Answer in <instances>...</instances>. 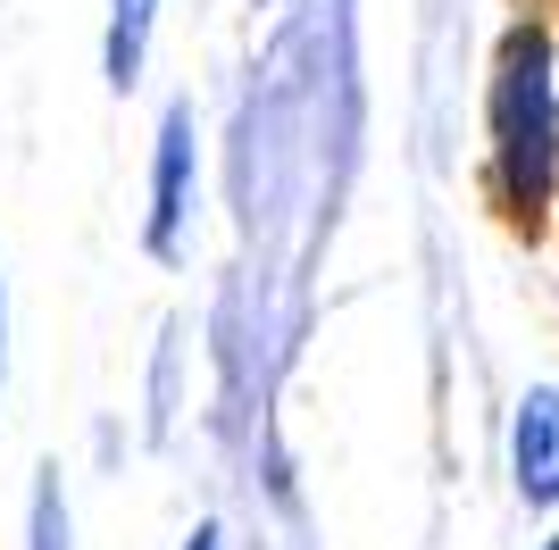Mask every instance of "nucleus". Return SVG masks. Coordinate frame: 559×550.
<instances>
[{"label": "nucleus", "mask_w": 559, "mask_h": 550, "mask_svg": "<svg viewBox=\"0 0 559 550\" xmlns=\"http://www.w3.org/2000/svg\"><path fill=\"white\" fill-rule=\"evenodd\" d=\"M192 192H201V117L192 100H167L159 109V151H151V217H142V251L176 267L192 234Z\"/></svg>", "instance_id": "f03ea898"}, {"label": "nucleus", "mask_w": 559, "mask_h": 550, "mask_svg": "<svg viewBox=\"0 0 559 550\" xmlns=\"http://www.w3.org/2000/svg\"><path fill=\"white\" fill-rule=\"evenodd\" d=\"M510 476L526 509H559V384H526L510 417Z\"/></svg>", "instance_id": "7ed1b4c3"}, {"label": "nucleus", "mask_w": 559, "mask_h": 550, "mask_svg": "<svg viewBox=\"0 0 559 550\" xmlns=\"http://www.w3.org/2000/svg\"><path fill=\"white\" fill-rule=\"evenodd\" d=\"M492 183L510 217L535 226L559 183V84H551V43L518 25L492 59Z\"/></svg>", "instance_id": "f257e3e1"}, {"label": "nucleus", "mask_w": 559, "mask_h": 550, "mask_svg": "<svg viewBox=\"0 0 559 550\" xmlns=\"http://www.w3.org/2000/svg\"><path fill=\"white\" fill-rule=\"evenodd\" d=\"M185 550H234V542H226V526H217V517H201V526H192V542H185Z\"/></svg>", "instance_id": "423d86ee"}, {"label": "nucleus", "mask_w": 559, "mask_h": 550, "mask_svg": "<svg viewBox=\"0 0 559 550\" xmlns=\"http://www.w3.org/2000/svg\"><path fill=\"white\" fill-rule=\"evenodd\" d=\"M543 550H559V542H543Z\"/></svg>", "instance_id": "6e6552de"}, {"label": "nucleus", "mask_w": 559, "mask_h": 550, "mask_svg": "<svg viewBox=\"0 0 559 550\" xmlns=\"http://www.w3.org/2000/svg\"><path fill=\"white\" fill-rule=\"evenodd\" d=\"M0 375H9V292H0Z\"/></svg>", "instance_id": "0eeeda50"}, {"label": "nucleus", "mask_w": 559, "mask_h": 550, "mask_svg": "<svg viewBox=\"0 0 559 550\" xmlns=\"http://www.w3.org/2000/svg\"><path fill=\"white\" fill-rule=\"evenodd\" d=\"M25 550H75V509L59 467H34V501H25Z\"/></svg>", "instance_id": "39448f33"}, {"label": "nucleus", "mask_w": 559, "mask_h": 550, "mask_svg": "<svg viewBox=\"0 0 559 550\" xmlns=\"http://www.w3.org/2000/svg\"><path fill=\"white\" fill-rule=\"evenodd\" d=\"M151 25H159V0H109V25H100V75L109 92H134L151 68Z\"/></svg>", "instance_id": "20e7f679"}]
</instances>
